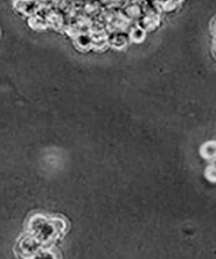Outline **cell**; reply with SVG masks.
Listing matches in <instances>:
<instances>
[{
  "label": "cell",
  "instance_id": "6da1fadb",
  "mask_svg": "<svg viewBox=\"0 0 216 259\" xmlns=\"http://www.w3.org/2000/svg\"><path fill=\"white\" fill-rule=\"evenodd\" d=\"M210 34L211 36V50L213 56L216 59V15L210 23Z\"/></svg>",
  "mask_w": 216,
  "mask_h": 259
}]
</instances>
